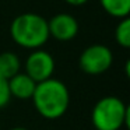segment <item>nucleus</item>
<instances>
[{"mask_svg":"<svg viewBox=\"0 0 130 130\" xmlns=\"http://www.w3.org/2000/svg\"><path fill=\"white\" fill-rule=\"evenodd\" d=\"M49 37L59 42H69L74 39L80 31L78 21L74 15L69 13H59L55 14L51 20H48Z\"/></svg>","mask_w":130,"mask_h":130,"instance_id":"nucleus-6","label":"nucleus"},{"mask_svg":"<svg viewBox=\"0 0 130 130\" xmlns=\"http://www.w3.org/2000/svg\"><path fill=\"white\" fill-rule=\"evenodd\" d=\"M21 71V60L14 52H3L0 53V76L4 78H11Z\"/></svg>","mask_w":130,"mask_h":130,"instance_id":"nucleus-8","label":"nucleus"},{"mask_svg":"<svg viewBox=\"0 0 130 130\" xmlns=\"http://www.w3.org/2000/svg\"><path fill=\"white\" fill-rule=\"evenodd\" d=\"M115 41L119 46L123 49L130 48V18H122L119 20L115 28Z\"/></svg>","mask_w":130,"mask_h":130,"instance_id":"nucleus-10","label":"nucleus"},{"mask_svg":"<svg viewBox=\"0 0 130 130\" xmlns=\"http://www.w3.org/2000/svg\"><path fill=\"white\" fill-rule=\"evenodd\" d=\"M11 99L9 91V80L4 78L3 76H0V109H3L4 106H7Z\"/></svg>","mask_w":130,"mask_h":130,"instance_id":"nucleus-11","label":"nucleus"},{"mask_svg":"<svg viewBox=\"0 0 130 130\" xmlns=\"http://www.w3.org/2000/svg\"><path fill=\"white\" fill-rule=\"evenodd\" d=\"M9 130H28V129H25V127H11Z\"/></svg>","mask_w":130,"mask_h":130,"instance_id":"nucleus-13","label":"nucleus"},{"mask_svg":"<svg viewBox=\"0 0 130 130\" xmlns=\"http://www.w3.org/2000/svg\"><path fill=\"white\" fill-rule=\"evenodd\" d=\"M99 4L108 15L118 20L126 18L130 14V0H99Z\"/></svg>","mask_w":130,"mask_h":130,"instance_id":"nucleus-9","label":"nucleus"},{"mask_svg":"<svg viewBox=\"0 0 130 130\" xmlns=\"http://www.w3.org/2000/svg\"><path fill=\"white\" fill-rule=\"evenodd\" d=\"M91 123L95 130L127 129L130 126V108L119 96H102L91 110Z\"/></svg>","mask_w":130,"mask_h":130,"instance_id":"nucleus-3","label":"nucleus"},{"mask_svg":"<svg viewBox=\"0 0 130 130\" xmlns=\"http://www.w3.org/2000/svg\"><path fill=\"white\" fill-rule=\"evenodd\" d=\"M56 63L55 59L45 49L31 51L24 62V73L29 76L35 83H41L53 77Z\"/></svg>","mask_w":130,"mask_h":130,"instance_id":"nucleus-5","label":"nucleus"},{"mask_svg":"<svg viewBox=\"0 0 130 130\" xmlns=\"http://www.w3.org/2000/svg\"><path fill=\"white\" fill-rule=\"evenodd\" d=\"M64 3H67L69 6H74V7H78L83 6V4L88 3V0H63Z\"/></svg>","mask_w":130,"mask_h":130,"instance_id":"nucleus-12","label":"nucleus"},{"mask_svg":"<svg viewBox=\"0 0 130 130\" xmlns=\"http://www.w3.org/2000/svg\"><path fill=\"white\" fill-rule=\"evenodd\" d=\"M0 130H2V124H0Z\"/></svg>","mask_w":130,"mask_h":130,"instance_id":"nucleus-14","label":"nucleus"},{"mask_svg":"<svg viewBox=\"0 0 130 130\" xmlns=\"http://www.w3.org/2000/svg\"><path fill=\"white\" fill-rule=\"evenodd\" d=\"M113 64V53L104 43H92L81 52L78 66L83 73L88 76H101Z\"/></svg>","mask_w":130,"mask_h":130,"instance_id":"nucleus-4","label":"nucleus"},{"mask_svg":"<svg viewBox=\"0 0 130 130\" xmlns=\"http://www.w3.org/2000/svg\"><path fill=\"white\" fill-rule=\"evenodd\" d=\"M37 83L31 78L29 76H27L25 73H17L15 76H13L11 78H9V91L10 96L20 101H27L31 99L34 95Z\"/></svg>","mask_w":130,"mask_h":130,"instance_id":"nucleus-7","label":"nucleus"},{"mask_svg":"<svg viewBox=\"0 0 130 130\" xmlns=\"http://www.w3.org/2000/svg\"><path fill=\"white\" fill-rule=\"evenodd\" d=\"M10 37L20 48L35 51L49 41L48 20L37 13H23L10 24Z\"/></svg>","mask_w":130,"mask_h":130,"instance_id":"nucleus-2","label":"nucleus"},{"mask_svg":"<svg viewBox=\"0 0 130 130\" xmlns=\"http://www.w3.org/2000/svg\"><path fill=\"white\" fill-rule=\"evenodd\" d=\"M31 101L43 119L56 120L63 118L70 106V91L62 80L51 77L37 83Z\"/></svg>","mask_w":130,"mask_h":130,"instance_id":"nucleus-1","label":"nucleus"}]
</instances>
